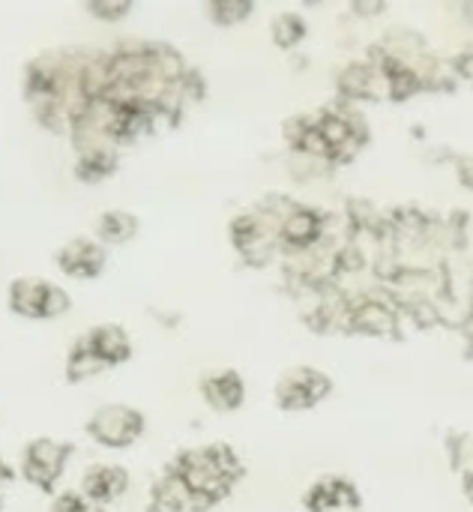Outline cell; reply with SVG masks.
Instances as JSON below:
<instances>
[{"label": "cell", "mask_w": 473, "mask_h": 512, "mask_svg": "<svg viewBox=\"0 0 473 512\" xmlns=\"http://www.w3.org/2000/svg\"><path fill=\"white\" fill-rule=\"evenodd\" d=\"M132 354V342L126 336L123 327L117 324H96L90 327L69 351V360H66V378L75 384V381H84L108 366H117V363H126Z\"/></svg>", "instance_id": "1"}, {"label": "cell", "mask_w": 473, "mask_h": 512, "mask_svg": "<svg viewBox=\"0 0 473 512\" xmlns=\"http://www.w3.org/2000/svg\"><path fill=\"white\" fill-rule=\"evenodd\" d=\"M6 303L21 318L48 321V318L66 315L72 306V297L66 294V288H60L57 282H51L45 276H18L9 282Z\"/></svg>", "instance_id": "2"}, {"label": "cell", "mask_w": 473, "mask_h": 512, "mask_svg": "<svg viewBox=\"0 0 473 512\" xmlns=\"http://www.w3.org/2000/svg\"><path fill=\"white\" fill-rule=\"evenodd\" d=\"M69 453V444H60L54 438H33L21 453V477L39 492H54L60 474L66 471Z\"/></svg>", "instance_id": "3"}, {"label": "cell", "mask_w": 473, "mask_h": 512, "mask_svg": "<svg viewBox=\"0 0 473 512\" xmlns=\"http://www.w3.org/2000/svg\"><path fill=\"white\" fill-rule=\"evenodd\" d=\"M87 435L102 447H129L144 435V417L129 405H102L87 420Z\"/></svg>", "instance_id": "4"}, {"label": "cell", "mask_w": 473, "mask_h": 512, "mask_svg": "<svg viewBox=\"0 0 473 512\" xmlns=\"http://www.w3.org/2000/svg\"><path fill=\"white\" fill-rule=\"evenodd\" d=\"M105 246L90 237H72L54 249V264L69 279H96L105 270Z\"/></svg>", "instance_id": "5"}, {"label": "cell", "mask_w": 473, "mask_h": 512, "mask_svg": "<svg viewBox=\"0 0 473 512\" xmlns=\"http://www.w3.org/2000/svg\"><path fill=\"white\" fill-rule=\"evenodd\" d=\"M129 474L117 465H90L81 477V495L93 504H108L126 492Z\"/></svg>", "instance_id": "6"}, {"label": "cell", "mask_w": 473, "mask_h": 512, "mask_svg": "<svg viewBox=\"0 0 473 512\" xmlns=\"http://www.w3.org/2000/svg\"><path fill=\"white\" fill-rule=\"evenodd\" d=\"M327 390H330V381H327L324 375L297 369V372H291L288 378H282L279 399H282V405H288L291 411H297V408L315 405Z\"/></svg>", "instance_id": "7"}, {"label": "cell", "mask_w": 473, "mask_h": 512, "mask_svg": "<svg viewBox=\"0 0 473 512\" xmlns=\"http://www.w3.org/2000/svg\"><path fill=\"white\" fill-rule=\"evenodd\" d=\"M204 399L216 408V411H234L243 402V381L237 372H216L210 378H204L201 384Z\"/></svg>", "instance_id": "8"}, {"label": "cell", "mask_w": 473, "mask_h": 512, "mask_svg": "<svg viewBox=\"0 0 473 512\" xmlns=\"http://www.w3.org/2000/svg\"><path fill=\"white\" fill-rule=\"evenodd\" d=\"M138 234V219L126 210H105L96 222V237L102 243H126Z\"/></svg>", "instance_id": "9"}, {"label": "cell", "mask_w": 473, "mask_h": 512, "mask_svg": "<svg viewBox=\"0 0 473 512\" xmlns=\"http://www.w3.org/2000/svg\"><path fill=\"white\" fill-rule=\"evenodd\" d=\"M111 171H114V156L102 147H87L75 162V177L84 183H96V180L108 177Z\"/></svg>", "instance_id": "10"}, {"label": "cell", "mask_w": 473, "mask_h": 512, "mask_svg": "<svg viewBox=\"0 0 473 512\" xmlns=\"http://www.w3.org/2000/svg\"><path fill=\"white\" fill-rule=\"evenodd\" d=\"M132 6L129 3H108V0H93V3H87V12L90 15H96V18H120V15H126Z\"/></svg>", "instance_id": "11"}]
</instances>
